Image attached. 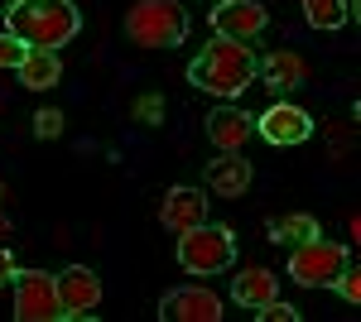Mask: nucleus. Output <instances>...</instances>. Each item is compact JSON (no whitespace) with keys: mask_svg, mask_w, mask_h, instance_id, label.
I'll use <instances>...</instances> for the list:
<instances>
[{"mask_svg":"<svg viewBox=\"0 0 361 322\" xmlns=\"http://www.w3.org/2000/svg\"><path fill=\"white\" fill-rule=\"evenodd\" d=\"M159 318H164V322H217V318H222V298L212 294V289H193V284H183V289H169V294H164Z\"/></svg>","mask_w":361,"mask_h":322,"instance_id":"6e6552de","label":"nucleus"},{"mask_svg":"<svg viewBox=\"0 0 361 322\" xmlns=\"http://www.w3.org/2000/svg\"><path fill=\"white\" fill-rule=\"evenodd\" d=\"M5 29H10L20 44H29V49L58 54L63 44L78 39L82 15H78L73 0H15V5L5 10Z\"/></svg>","mask_w":361,"mask_h":322,"instance_id":"f257e3e1","label":"nucleus"},{"mask_svg":"<svg viewBox=\"0 0 361 322\" xmlns=\"http://www.w3.org/2000/svg\"><path fill=\"white\" fill-rule=\"evenodd\" d=\"M207 188L222 192V197H241V192L250 188V159H241V149L212 159V168H207Z\"/></svg>","mask_w":361,"mask_h":322,"instance_id":"ddd939ff","label":"nucleus"},{"mask_svg":"<svg viewBox=\"0 0 361 322\" xmlns=\"http://www.w3.org/2000/svg\"><path fill=\"white\" fill-rule=\"evenodd\" d=\"M15 274H20V265H15V255L0 245V284H15Z\"/></svg>","mask_w":361,"mask_h":322,"instance_id":"5701e85b","label":"nucleus"},{"mask_svg":"<svg viewBox=\"0 0 361 322\" xmlns=\"http://www.w3.org/2000/svg\"><path fill=\"white\" fill-rule=\"evenodd\" d=\"M188 82H193L197 92H207V97H241L250 82H255V54H250L246 44H236V39H212L202 54L188 63Z\"/></svg>","mask_w":361,"mask_h":322,"instance_id":"f03ea898","label":"nucleus"},{"mask_svg":"<svg viewBox=\"0 0 361 322\" xmlns=\"http://www.w3.org/2000/svg\"><path fill=\"white\" fill-rule=\"evenodd\" d=\"M250 130H255V116L241 106H217L212 116H207V140L222 149V154H231V149H241L250 140Z\"/></svg>","mask_w":361,"mask_h":322,"instance_id":"f8f14e48","label":"nucleus"},{"mask_svg":"<svg viewBox=\"0 0 361 322\" xmlns=\"http://www.w3.org/2000/svg\"><path fill=\"white\" fill-rule=\"evenodd\" d=\"M25 58H29V44H20V39L5 29V34H0V68H20Z\"/></svg>","mask_w":361,"mask_h":322,"instance_id":"6ab92c4d","label":"nucleus"},{"mask_svg":"<svg viewBox=\"0 0 361 322\" xmlns=\"http://www.w3.org/2000/svg\"><path fill=\"white\" fill-rule=\"evenodd\" d=\"M236 260V231L217 226V221H202L193 231L178 236V265L188 274H222Z\"/></svg>","mask_w":361,"mask_h":322,"instance_id":"20e7f679","label":"nucleus"},{"mask_svg":"<svg viewBox=\"0 0 361 322\" xmlns=\"http://www.w3.org/2000/svg\"><path fill=\"white\" fill-rule=\"evenodd\" d=\"M15 73H20V82H25L29 92H49V87H58V78H63V63H58V54H49V49H29V58Z\"/></svg>","mask_w":361,"mask_h":322,"instance_id":"dca6fc26","label":"nucleus"},{"mask_svg":"<svg viewBox=\"0 0 361 322\" xmlns=\"http://www.w3.org/2000/svg\"><path fill=\"white\" fill-rule=\"evenodd\" d=\"M231 298H236L241 308H265L270 298H279V279L270 274V269L250 265V269H241V274L231 279Z\"/></svg>","mask_w":361,"mask_h":322,"instance_id":"4468645a","label":"nucleus"},{"mask_svg":"<svg viewBox=\"0 0 361 322\" xmlns=\"http://www.w3.org/2000/svg\"><path fill=\"white\" fill-rule=\"evenodd\" d=\"M126 39L140 49H173L188 39V15L178 0H135L126 10Z\"/></svg>","mask_w":361,"mask_h":322,"instance_id":"7ed1b4c3","label":"nucleus"},{"mask_svg":"<svg viewBox=\"0 0 361 322\" xmlns=\"http://www.w3.org/2000/svg\"><path fill=\"white\" fill-rule=\"evenodd\" d=\"M159 221H164L169 231L183 236V231H193V226L207 221V197H202L197 188H183V183H178V188L164 192V202H159Z\"/></svg>","mask_w":361,"mask_h":322,"instance_id":"9b49d317","label":"nucleus"},{"mask_svg":"<svg viewBox=\"0 0 361 322\" xmlns=\"http://www.w3.org/2000/svg\"><path fill=\"white\" fill-rule=\"evenodd\" d=\"M313 236H318V221L308 212H284L270 221V241L279 245H299V241H313Z\"/></svg>","mask_w":361,"mask_h":322,"instance_id":"f3484780","label":"nucleus"},{"mask_svg":"<svg viewBox=\"0 0 361 322\" xmlns=\"http://www.w3.org/2000/svg\"><path fill=\"white\" fill-rule=\"evenodd\" d=\"M265 5L260 0H222V5H212V29L222 34V39H236V44H246L255 39L260 29H265Z\"/></svg>","mask_w":361,"mask_h":322,"instance_id":"1a4fd4ad","label":"nucleus"},{"mask_svg":"<svg viewBox=\"0 0 361 322\" xmlns=\"http://www.w3.org/2000/svg\"><path fill=\"white\" fill-rule=\"evenodd\" d=\"M255 130L265 135V144L289 149V144H304L308 135H313V120H308L304 106H294V101H275L265 116H255Z\"/></svg>","mask_w":361,"mask_h":322,"instance_id":"0eeeda50","label":"nucleus"},{"mask_svg":"<svg viewBox=\"0 0 361 322\" xmlns=\"http://www.w3.org/2000/svg\"><path fill=\"white\" fill-rule=\"evenodd\" d=\"M255 318H260V322H299V308H289V303L270 298L265 308H255Z\"/></svg>","mask_w":361,"mask_h":322,"instance_id":"412c9836","label":"nucleus"},{"mask_svg":"<svg viewBox=\"0 0 361 322\" xmlns=\"http://www.w3.org/2000/svg\"><path fill=\"white\" fill-rule=\"evenodd\" d=\"M342 269H347V245H337V241L313 236V241H299L289 250V274L304 289H333Z\"/></svg>","mask_w":361,"mask_h":322,"instance_id":"39448f33","label":"nucleus"},{"mask_svg":"<svg viewBox=\"0 0 361 322\" xmlns=\"http://www.w3.org/2000/svg\"><path fill=\"white\" fill-rule=\"evenodd\" d=\"M15 318L20 322H58L63 298H58V274H39V269H20L15 274Z\"/></svg>","mask_w":361,"mask_h":322,"instance_id":"423d86ee","label":"nucleus"},{"mask_svg":"<svg viewBox=\"0 0 361 322\" xmlns=\"http://www.w3.org/2000/svg\"><path fill=\"white\" fill-rule=\"evenodd\" d=\"M333 289H337L342 298H347V303H361V274H357L352 265H347L342 274H337V284H333Z\"/></svg>","mask_w":361,"mask_h":322,"instance_id":"4be33fe9","label":"nucleus"},{"mask_svg":"<svg viewBox=\"0 0 361 322\" xmlns=\"http://www.w3.org/2000/svg\"><path fill=\"white\" fill-rule=\"evenodd\" d=\"M255 73H265V82H270L275 92H294V87L308 82V63L299 54H289V49H275L265 63H255Z\"/></svg>","mask_w":361,"mask_h":322,"instance_id":"2eb2a0df","label":"nucleus"},{"mask_svg":"<svg viewBox=\"0 0 361 322\" xmlns=\"http://www.w3.org/2000/svg\"><path fill=\"white\" fill-rule=\"evenodd\" d=\"M304 20L313 29H342L347 25V0H299Z\"/></svg>","mask_w":361,"mask_h":322,"instance_id":"a211bd4d","label":"nucleus"},{"mask_svg":"<svg viewBox=\"0 0 361 322\" xmlns=\"http://www.w3.org/2000/svg\"><path fill=\"white\" fill-rule=\"evenodd\" d=\"M58 298H63V313L68 318H87L97 303H102V279L87 265H73L58 274Z\"/></svg>","mask_w":361,"mask_h":322,"instance_id":"9d476101","label":"nucleus"},{"mask_svg":"<svg viewBox=\"0 0 361 322\" xmlns=\"http://www.w3.org/2000/svg\"><path fill=\"white\" fill-rule=\"evenodd\" d=\"M34 135H39V140H58V135H63V111L44 106L34 116Z\"/></svg>","mask_w":361,"mask_h":322,"instance_id":"aec40b11","label":"nucleus"},{"mask_svg":"<svg viewBox=\"0 0 361 322\" xmlns=\"http://www.w3.org/2000/svg\"><path fill=\"white\" fill-rule=\"evenodd\" d=\"M10 5H15V0H0V10H10Z\"/></svg>","mask_w":361,"mask_h":322,"instance_id":"b1692460","label":"nucleus"},{"mask_svg":"<svg viewBox=\"0 0 361 322\" xmlns=\"http://www.w3.org/2000/svg\"><path fill=\"white\" fill-rule=\"evenodd\" d=\"M0 202H5V183H0Z\"/></svg>","mask_w":361,"mask_h":322,"instance_id":"393cba45","label":"nucleus"}]
</instances>
